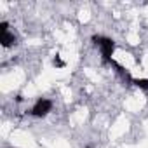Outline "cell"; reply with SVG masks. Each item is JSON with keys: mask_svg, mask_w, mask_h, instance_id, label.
<instances>
[{"mask_svg": "<svg viewBox=\"0 0 148 148\" xmlns=\"http://www.w3.org/2000/svg\"><path fill=\"white\" fill-rule=\"evenodd\" d=\"M87 148H91V146H87Z\"/></svg>", "mask_w": 148, "mask_h": 148, "instance_id": "cell-7", "label": "cell"}, {"mask_svg": "<svg viewBox=\"0 0 148 148\" xmlns=\"http://www.w3.org/2000/svg\"><path fill=\"white\" fill-rule=\"evenodd\" d=\"M110 66H112V68H115V73H117V75L120 77V80H122L124 84H127V86H129V84H132V80H134V79H132L131 71H129V70H127L125 66L119 64V63H117L115 59H113V61L110 63Z\"/></svg>", "mask_w": 148, "mask_h": 148, "instance_id": "cell-4", "label": "cell"}, {"mask_svg": "<svg viewBox=\"0 0 148 148\" xmlns=\"http://www.w3.org/2000/svg\"><path fill=\"white\" fill-rule=\"evenodd\" d=\"M132 86H136L141 91H148V79H134L132 80Z\"/></svg>", "mask_w": 148, "mask_h": 148, "instance_id": "cell-5", "label": "cell"}, {"mask_svg": "<svg viewBox=\"0 0 148 148\" xmlns=\"http://www.w3.org/2000/svg\"><path fill=\"white\" fill-rule=\"evenodd\" d=\"M0 44L4 49H9L16 44V35L11 32V26L7 21H0Z\"/></svg>", "mask_w": 148, "mask_h": 148, "instance_id": "cell-3", "label": "cell"}, {"mask_svg": "<svg viewBox=\"0 0 148 148\" xmlns=\"http://www.w3.org/2000/svg\"><path fill=\"white\" fill-rule=\"evenodd\" d=\"M92 44L99 49L101 54V61L105 64H110L113 61V54H115V40L105 35H92Z\"/></svg>", "mask_w": 148, "mask_h": 148, "instance_id": "cell-1", "label": "cell"}, {"mask_svg": "<svg viewBox=\"0 0 148 148\" xmlns=\"http://www.w3.org/2000/svg\"><path fill=\"white\" fill-rule=\"evenodd\" d=\"M51 112H52V101L47 99V98H40V99H37L35 105L32 106L30 115L35 117V119H44V117H47Z\"/></svg>", "mask_w": 148, "mask_h": 148, "instance_id": "cell-2", "label": "cell"}, {"mask_svg": "<svg viewBox=\"0 0 148 148\" xmlns=\"http://www.w3.org/2000/svg\"><path fill=\"white\" fill-rule=\"evenodd\" d=\"M52 64H54L56 68H64V61H63L59 56H54V58H52Z\"/></svg>", "mask_w": 148, "mask_h": 148, "instance_id": "cell-6", "label": "cell"}]
</instances>
